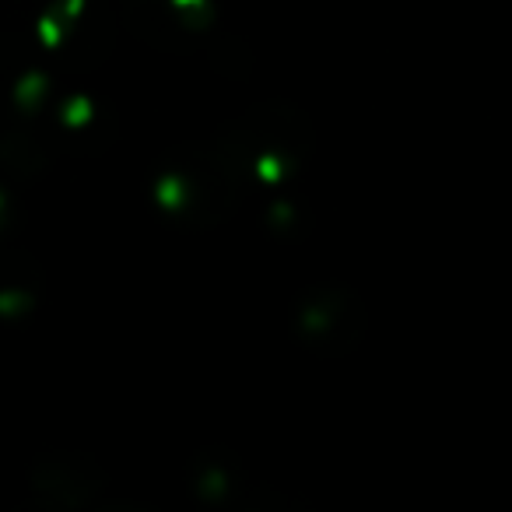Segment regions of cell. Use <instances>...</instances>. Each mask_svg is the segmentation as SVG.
Listing matches in <instances>:
<instances>
[{"label":"cell","instance_id":"6da1fadb","mask_svg":"<svg viewBox=\"0 0 512 512\" xmlns=\"http://www.w3.org/2000/svg\"><path fill=\"white\" fill-rule=\"evenodd\" d=\"M214 141L246 179H285L313 148V123L292 102L264 99L235 123H225Z\"/></svg>","mask_w":512,"mask_h":512},{"label":"cell","instance_id":"7a4b0ae2","mask_svg":"<svg viewBox=\"0 0 512 512\" xmlns=\"http://www.w3.org/2000/svg\"><path fill=\"white\" fill-rule=\"evenodd\" d=\"M242 183L246 176L218 148V141H207L200 148L176 151L155 172V200L176 218L221 225L239 204Z\"/></svg>","mask_w":512,"mask_h":512},{"label":"cell","instance_id":"3957f363","mask_svg":"<svg viewBox=\"0 0 512 512\" xmlns=\"http://www.w3.org/2000/svg\"><path fill=\"white\" fill-rule=\"evenodd\" d=\"M295 334L313 355L341 358L362 344L365 309L358 295L344 285L309 288L295 306Z\"/></svg>","mask_w":512,"mask_h":512},{"label":"cell","instance_id":"277c9868","mask_svg":"<svg viewBox=\"0 0 512 512\" xmlns=\"http://www.w3.org/2000/svg\"><path fill=\"white\" fill-rule=\"evenodd\" d=\"M127 29L155 50H193L214 22L211 0H127Z\"/></svg>","mask_w":512,"mask_h":512},{"label":"cell","instance_id":"5b68a950","mask_svg":"<svg viewBox=\"0 0 512 512\" xmlns=\"http://www.w3.org/2000/svg\"><path fill=\"white\" fill-rule=\"evenodd\" d=\"M29 488L50 509H85L99 502V495L109 488V477L95 456L50 453L29 467Z\"/></svg>","mask_w":512,"mask_h":512},{"label":"cell","instance_id":"8992f818","mask_svg":"<svg viewBox=\"0 0 512 512\" xmlns=\"http://www.w3.org/2000/svg\"><path fill=\"white\" fill-rule=\"evenodd\" d=\"M46 95V74L32 64V50L22 39L0 36V113L22 120Z\"/></svg>","mask_w":512,"mask_h":512}]
</instances>
